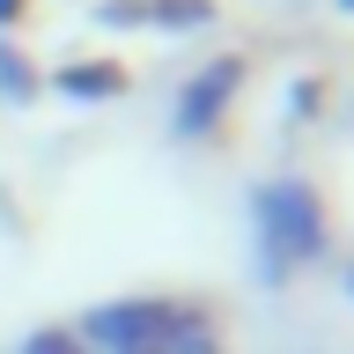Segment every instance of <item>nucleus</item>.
Returning <instances> with one entry per match:
<instances>
[]
</instances>
